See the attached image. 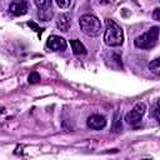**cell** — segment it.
<instances>
[{
    "mask_svg": "<svg viewBox=\"0 0 160 160\" xmlns=\"http://www.w3.org/2000/svg\"><path fill=\"white\" fill-rule=\"evenodd\" d=\"M104 41L108 46H120L124 41V34L121 26L111 19H106L105 21V32Z\"/></svg>",
    "mask_w": 160,
    "mask_h": 160,
    "instance_id": "1",
    "label": "cell"
},
{
    "mask_svg": "<svg viewBox=\"0 0 160 160\" xmlns=\"http://www.w3.org/2000/svg\"><path fill=\"white\" fill-rule=\"evenodd\" d=\"M79 25H80L81 31L88 36H98L101 30L100 20L95 15H91V14H85L80 16Z\"/></svg>",
    "mask_w": 160,
    "mask_h": 160,
    "instance_id": "2",
    "label": "cell"
},
{
    "mask_svg": "<svg viewBox=\"0 0 160 160\" xmlns=\"http://www.w3.org/2000/svg\"><path fill=\"white\" fill-rule=\"evenodd\" d=\"M159 34H160V29L154 26L150 28L146 32L141 34L140 36H138L134 40V45L139 49H151L155 46L158 39H159Z\"/></svg>",
    "mask_w": 160,
    "mask_h": 160,
    "instance_id": "3",
    "label": "cell"
},
{
    "mask_svg": "<svg viewBox=\"0 0 160 160\" xmlns=\"http://www.w3.org/2000/svg\"><path fill=\"white\" fill-rule=\"evenodd\" d=\"M145 110H146V106L144 102H139L136 104L126 115H125V121L129 124V125H136L141 121V118L144 116L145 114Z\"/></svg>",
    "mask_w": 160,
    "mask_h": 160,
    "instance_id": "4",
    "label": "cell"
},
{
    "mask_svg": "<svg viewBox=\"0 0 160 160\" xmlns=\"http://www.w3.org/2000/svg\"><path fill=\"white\" fill-rule=\"evenodd\" d=\"M48 46L54 51H64L66 49V41L64 38L58 35H51L48 38Z\"/></svg>",
    "mask_w": 160,
    "mask_h": 160,
    "instance_id": "5",
    "label": "cell"
},
{
    "mask_svg": "<svg viewBox=\"0 0 160 160\" xmlns=\"http://www.w3.org/2000/svg\"><path fill=\"white\" fill-rule=\"evenodd\" d=\"M88 126L90 129H94V130H101L106 126V119L102 116V115H99V114H94V115H90L88 118V121H86Z\"/></svg>",
    "mask_w": 160,
    "mask_h": 160,
    "instance_id": "6",
    "label": "cell"
},
{
    "mask_svg": "<svg viewBox=\"0 0 160 160\" xmlns=\"http://www.w3.org/2000/svg\"><path fill=\"white\" fill-rule=\"evenodd\" d=\"M9 11L15 16H21L28 11L26 1H12L9 6Z\"/></svg>",
    "mask_w": 160,
    "mask_h": 160,
    "instance_id": "7",
    "label": "cell"
},
{
    "mask_svg": "<svg viewBox=\"0 0 160 160\" xmlns=\"http://www.w3.org/2000/svg\"><path fill=\"white\" fill-rule=\"evenodd\" d=\"M70 25H71V20H70V16H69V14H61V15L58 18V21H56V26H58V28H59L61 31L66 32V31L69 30Z\"/></svg>",
    "mask_w": 160,
    "mask_h": 160,
    "instance_id": "8",
    "label": "cell"
},
{
    "mask_svg": "<svg viewBox=\"0 0 160 160\" xmlns=\"http://www.w3.org/2000/svg\"><path fill=\"white\" fill-rule=\"evenodd\" d=\"M70 45H71V49H72V52L75 55H86V48L84 46V44L80 41V40H76V39H72L70 40Z\"/></svg>",
    "mask_w": 160,
    "mask_h": 160,
    "instance_id": "9",
    "label": "cell"
},
{
    "mask_svg": "<svg viewBox=\"0 0 160 160\" xmlns=\"http://www.w3.org/2000/svg\"><path fill=\"white\" fill-rule=\"evenodd\" d=\"M149 70H150L152 74L160 76V59H154V60H151V61L149 62Z\"/></svg>",
    "mask_w": 160,
    "mask_h": 160,
    "instance_id": "10",
    "label": "cell"
},
{
    "mask_svg": "<svg viewBox=\"0 0 160 160\" xmlns=\"http://www.w3.org/2000/svg\"><path fill=\"white\" fill-rule=\"evenodd\" d=\"M38 15H39V18H40L42 21H48V20L52 16V12H51L50 10H45V8H44V9H40V10H39V14H38Z\"/></svg>",
    "mask_w": 160,
    "mask_h": 160,
    "instance_id": "11",
    "label": "cell"
},
{
    "mask_svg": "<svg viewBox=\"0 0 160 160\" xmlns=\"http://www.w3.org/2000/svg\"><path fill=\"white\" fill-rule=\"evenodd\" d=\"M40 80H41V78H40V75H39L36 71H32V72L29 75V82H30V84H38Z\"/></svg>",
    "mask_w": 160,
    "mask_h": 160,
    "instance_id": "12",
    "label": "cell"
},
{
    "mask_svg": "<svg viewBox=\"0 0 160 160\" xmlns=\"http://www.w3.org/2000/svg\"><path fill=\"white\" fill-rule=\"evenodd\" d=\"M35 5L39 9H44V8L50 6L51 5V1H48V0H35Z\"/></svg>",
    "mask_w": 160,
    "mask_h": 160,
    "instance_id": "13",
    "label": "cell"
},
{
    "mask_svg": "<svg viewBox=\"0 0 160 160\" xmlns=\"http://www.w3.org/2000/svg\"><path fill=\"white\" fill-rule=\"evenodd\" d=\"M70 4H71V1H70V0H66V1H61V0H56V5H58L59 8H62V9H65V8H68V6H70Z\"/></svg>",
    "mask_w": 160,
    "mask_h": 160,
    "instance_id": "14",
    "label": "cell"
},
{
    "mask_svg": "<svg viewBox=\"0 0 160 160\" xmlns=\"http://www.w3.org/2000/svg\"><path fill=\"white\" fill-rule=\"evenodd\" d=\"M29 26L34 28V29H35V31H38V32H39V35H41V32H42V29H40V28H39V26H38V25H36L35 22L30 21V22H29Z\"/></svg>",
    "mask_w": 160,
    "mask_h": 160,
    "instance_id": "15",
    "label": "cell"
},
{
    "mask_svg": "<svg viewBox=\"0 0 160 160\" xmlns=\"http://www.w3.org/2000/svg\"><path fill=\"white\" fill-rule=\"evenodd\" d=\"M152 19L160 21V9H155V10H154V12H152Z\"/></svg>",
    "mask_w": 160,
    "mask_h": 160,
    "instance_id": "16",
    "label": "cell"
},
{
    "mask_svg": "<svg viewBox=\"0 0 160 160\" xmlns=\"http://www.w3.org/2000/svg\"><path fill=\"white\" fill-rule=\"evenodd\" d=\"M154 115H155V118L160 121V106L156 105V108H155V110H154Z\"/></svg>",
    "mask_w": 160,
    "mask_h": 160,
    "instance_id": "17",
    "label": "cell"
},
{
    "mask_svg": "<svg viewBox=\"0 0 160 160\" xmlns=\"http://www.w3.org/2000/svg\"><path fill=\"white\" fill-rule=\"evenodd\" d=\"M156 105H158V106H160V99L158 100V104H156Z\"/></svg>",
    "mask_w": 160,
    "mask_h": 160,
    "instance_id": "18",
    "label": "cell"
},
{
    "mask_svg": "<svg viewBox=\"0 0 160 160\" xmlns=\"http://www.w3.org/2000/svg\"><path fill=\"white\" fill-rule=\"evenodd\" d=\"M141 160H151V159H141Z\"/></svg>",
    "mask_w": 160,
    "mask_h": 160,
    "instance_id": "19",
    "label": "cell"
}]
</instances>
